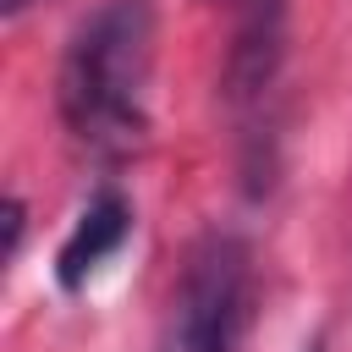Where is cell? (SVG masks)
Instances as JSON below:
<instances>
[{
  "label": "cell",
  "instance_id": "8992f818",
  "mask_svg": "<svg viewBox=\"0 0 352 352\" xmlns=\"http://www.w3.org/2000/svg\"><path fill=\"white\" fill-rule=\"evenodd\" d=\"M28 6H33V0H0V11H6V16H22Z\"/></svg>",
  "mask_w": 352,
  "mask_h": 352
},
{
  "label": "cell",
  "instance_id": "5b68a950",
  "mask_svg": "<svg viewBox=\"0 0 352 352\" xmlns=\"http://www.w3.org/2000/svg\"><path fill=\"white\" fill-rule=\"evenodd\" d=\"M22 231H28V209H22V198L11 192V198H6V258L22 253Z\"/></svg>",
  "mask_w": 352,
  "mask_h": 352
},
{
  "label": "cell",
  "instance_id": "52a82bcc",
  "mask_svg": "<svg viewBox=\"0 0 352 352\" xmlns=\"http://www.w3.org/2000/svg\"><path fill=\"white\" fill-rule=\"evenodd\" d=\"M297 352H324V330H314V336H308V341H302Z\"/></svg>",
  "mask_w": 352,
  "mask_h": 352
},
{
  "label": "cell",
  "instance_id": "6da1fadb",
  "mask_svg": "<svg viewBox=\"0 0 352 352\" xmlns=\"http://www.w3.org/2000/svg\"><path fill=\"white\" fill-rule=\"evenodd\" d=\"M154 77V0H99L66 38L55 72V110L77 148L126 160L148 138Z\"/></svg>",
  "mask_w": 352,
  "mask_h": 352
},
{
  "label": "cell",
  "instance_id": "277c9868",
  "mask_svg": "<svg viewBox=\"0 0 352 352\" xmlns=\"http://www.w3.org/2000/svg\"><path fill=\"white\" fill-rule=\"evenodd\" d=\"M138 231V209L121 187H94L82 198V209L72 214L60 248H55V286L60 292H82L104 264H116V253L132 242Z\"/></svg>",
  "mask_w": 352,
  "mask_h": 352
},
{
  "label": "cell",
  "instance_id": "7a4b0ae2",
  "mask_svg": "<svg viewBox=\"0 0 352 352\" xmlns=\"http://www.w3.org/2000/svg\"><path fill=\"white\" fill-rule=\"evenodd\" d=\"M231 6V44L220 66V94L236 121L248 187H270L275 176V99L286 72V22L292 0H226Z\"/></svg>",
  "mask_w": 352,
  "mask_h": 352
},
{
  "label": "cell",
  "instance_id": "3957f363",
  "mask_svg": "<svg viewBox=\"0 0 352 352\" xmlns=\"http://www.w3.org/2000/svg\"><path fill=\"white\" fill-rule=\"evenodd\" d=\"M253 302V253L236 231H204L170 286L160 352H236Z\"/></svg>",
  "mask_w": 352,
  "mask_h": 352
}]
</instances>
